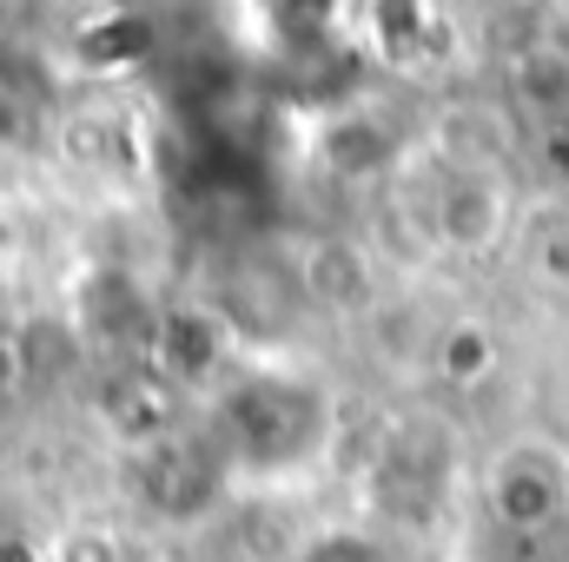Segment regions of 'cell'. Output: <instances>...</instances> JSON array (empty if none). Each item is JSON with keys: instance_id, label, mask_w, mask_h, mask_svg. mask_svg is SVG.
Returning a JSON list of instances; mask_svg holds the SVG:
<instances>
[{"instance_id": "6da1fadb", "label": "cell", "mask_w": 569, "mask_h": 562, "mask_svg": "<svg viewBox=\"0 0 569 562\" xmlns=\"http://www.w3.org/2000/svg\"><path fill=\"white\" fill-rule=\"evenodd\" d=\"M226 456V470L239 476H291L305 463H318L325 436H331V398L325 384L298 378V371H246L226 398L219 418L206 430Z\"/></svg>"}, {"instance_id": "7a4b0ae2", "label": "cell", "mask_w": 569, "mask_h": 562, "mask_svg": "<svg viewBox=\"0 0 569 562\" xmlns=\"http://www.w3.org/2000/svg\"><path fill=\"white\" fill-rule=\"evenodd\" d=\"M483 516L497 536H550L569 530V450L550 436H510L483 463Z\"/></svg>"}, {"instance_id": "3957f363", "label": "cell", "mask_w": 569, "mask_h": 562, "mask_svg": "<svg viewBox=\"0 0 569 562\" xmlns=\"http://www.w3.org/2000/svg\"><path fill=\"white\" fill-rule=\"evenodd\" d=\"M450 490V436L437 423H391L365 463V496L385 523H430Z\"/></svg>"}, {"instance_id": "277c9868", "label": "cell", "mask_w": 569, "mask_h": 562, "mask_svg": "<svg viewBox=\"0 0 569 562\" xmlns=\"http://www.w3.org/2000/svg\"><path fill=\"white\" fill-rule=\"evenodd\" d=\"M226 476H232V470H226L219 443L199 436V430H166V436L140 443V496H146V510L166 516V523L206 516V510L219 503Z\"/></svg>"}, {"instance_id": "5b68a950", "label": "cell", "mask_w": 569, "mask_h": 562, "mask_svg": "<svg viewBox=\"0 0 569 562\" xmlns=\"http://www.w3.org/2000/svg\"><path fill=\"white\" fill-rule=\"evenodd\" d=\"M425 232L437 252H457V259H490L497 245H510L517 239V199H510L503 172H450L430 199Z\"/></svg>"}, {"instance_id": "8992f818", "label": "cell", "mask_w": 569, "mask_h": 562, "mask_svg": "<svg viewBox=\"0 0 569 562\" xmlns=\"http://www.w3.org/2000/svg\"><path fill=\"white\" fill-rule=\"evenodd\" d=\"M398 159H405V140L378 107H338L318 120V165L345 185H378L398 172Z\"/></svg>"}, {"instance_id": "52a82bcc", "label": "cell", "mask_w": 569, "mask_h": 562, "mask_svg": "<svg viewBox=\"0 0 569 562\" xmlns=\"http://www.w3.org/2000/svg\"><path fill=\"white\" fill-rule=\"evenodd\" d=\"M291 279L298 298L345 318V311H365L371 304V259L351 245V239H311L298 259H291Z\"/></svg>"}, {"instance_id": "ba28073f", "label": "cell", "mask_w": 569, "mask_h": 562, "mask_svg": "<svg viewBox=\"0 0 569 562\" xmlns=\"http://www.w3.org/2000/svg\"><path fill=\"white\" fill-rule=\"evenodd\" d=\"M146 358L166 384H192L206 371H219L226 358V318L219 311H159L152 338H146Z\"/></svg>"}, {"instance_id": "9c48e42d", "label": "cell", "mask_w": 569, "mask_h": 562, "mask_svg": "<svg viewBox=\"0 0 569 562\" xmlns=\"http://www.w3.org/2000/svg\"><path fill=\"white\" fill-rule=\"evenodd\" d=\"M430 140L450 159V172H503V152L517 133H510L503 107H443Z\"/></svg>"}, {"instance_id": "30bf717a", "label": "cell", "mask_w": 569, "mask_h": 562, "mask_svg": "<svg viewBox=\"0 0 569 562\" xmlns=\"http://www.w3.org/2000/svg\"><path fill=\"white\" fill-rule=\"evenodd\" d=\"M437 371H443V384H483V378L497 371V338H490V324H450V331L437 338Z\"/></svg>"}, {"instance_id": "8fae6325", "label": "cell", "mask_w": 569, "mask_h": 562, "mask_svg": "<svg viewBox=\"0 0 569 562\" xmlns=\"http://www.w3.org/2000/svg\"><path fill=\"white\" fill-rule=\"evenodd\" d=\"M291 562H398V550L378 530H318Z\"/></svg>"}, {"instance_id": "7c38bea8", "label": "cell", "mask_w": 569, "mask_h": 562, "mask_svg": "<svg viewBox=\"0 0 569 562\" xmlns=\"http://www.w3.org/2000/svg\"><path fill=\"white\" fill-rule=\"evenodd\" d=\"M517 239H523V252H530V265H537L543 279H569V212L530 219Z\"/></svg>"}, {"instance_id": "4fadbf2b", "label": "cell", "mask_w": 569, "mask_h": 562, "mask_svg": "<svg viewBox=\"0 0 569 562\" xmlns=\"http://www.w3.org/2000/svg\"><path fill=\"white\" fill-rule=\"evenodd\" d=\"M60 562H152V556H140L133 543H120L107 530H87V536H67L60 543Z\"/></svg>"}, {"instance_id": "5bb4252c", "label": "cell", "mask_w": 569, "mask_h": 562, "mask_svg": "<svg viewBox=\"0 0 569 562\" xmlns=\"http://www.w3.org/2000/svg\"><path fill=\"white\" fill-rule=\"evenodd\" d=\"M20 140H27V120H20V100L0 87V159H13L20 152Z\"/></svg>"}, {"instance_id": "9a60e30c", "label": "cell", "mask_w": 569, "mask_h": 562, "mask_svg": "<svg viewBox=\"0 0 569 562\" xmlns=\"http://www.w3.org/2000/svg\"><path fill=\"white\" fill-rule=\"evenodd\" d=\"M27 384V364H20V338L13 331H0V398H13Z\"/></svg>"}, {"instance_id": "2e32d148", "label": "cell", "mask_w": 569, "mask_h": 562, "mask_svg": "<svg viewBox=\"0 0 569 562\" xmlns=\"http://www.w3.org/2000/svg\"><path fill=\"white\" fill-rule=\"evenodd\" d=\"M550 53L569 67V0H550Z\"/></svg>"}]
</instances>
